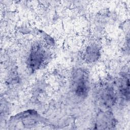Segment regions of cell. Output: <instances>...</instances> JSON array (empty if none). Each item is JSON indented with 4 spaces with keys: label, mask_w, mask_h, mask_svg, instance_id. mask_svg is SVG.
I'll list each match as a JSON object with an SVG mask.
<instances>
[{
    "label": "cell",
    "mask_w": 130,
    "mask_h": 130,
    "mask_svg": "<svg viewBox=\"0 0 130 130\" xmlns=\"http://www.w3.org/2000/svg\"><path fill=\"white\" fill-rule=\"evenodd\" d=\"M44 58V51L39 46L32 49L28 58V64L32 69H38Z\"/></svg>",
    "instance_id": "cell-2"
},
{
    "label": "cell",
    "mask_w": 130,
    "mask_h": 130,
    "mask_svg": "<svg viewBox=\"0 0 130 130\" xmlns=\"http://www.w3.org/2000/svg\"><path fill=\"white\" fill-rule=\"evenodd\" d=\"M85 73L81 71L77 72L74 77L75 92L79 96H85L88 90V82Z\"/></svg>",
    "instance_id": "cell-1"
}]
</instances>
